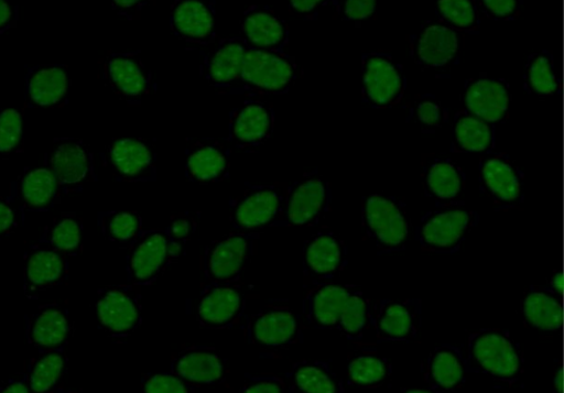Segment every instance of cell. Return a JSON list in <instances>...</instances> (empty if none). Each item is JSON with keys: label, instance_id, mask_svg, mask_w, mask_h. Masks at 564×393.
Wrapping results in <instances>:
<instances>
[{"label": "cell", "instance_id": "obj_1", "mask_svg": "<svg viewBox=\"0 0 564 393\" xmlns=\"http://www.w3.org/2000/svg\"><path fill=\"white\" fill-rule=\"evenodd\" d=\"M468 373L486 375L498 383L513 385L524 371V356L512 334L485 328L469 335L465 354Z\"/></svg>", "mask_w": 564, "mask_h": 393}, {"label": "cell", "instance_id": "obj_2", "mask_svg": "<svg viewBox=\"0 0 564 393\" xmlns=\"http://www.w3.org/2000/svg\"><path fill=\"white\" fill-rule=\"evenodd\" d=\"M479 215L464 204L440 206L426 212L415 227L421 250L435 254H454L478 225Z\"/></svg>", "mask_w": 564, "mask_h": 393}, {"label": "cell", "instance_id": "obj_3", "mask_svg": "<svg viewBox=\"0 0 564 393\" xmlns=\"http://www.w3.org/2000/svg\"><path fill=\"white\" fill-rule=\"evenodd\" d=\"M406 204L393 196L372 194L364 198L365 236L381 254L406 249L410 238Z\"/></svg>", "mask_w": 564, "mask_h": 393}, {"label": "cell", "instance_id": "obj_4", "mask_svg": "<svg viewBox=\"0 0 564 393\" xmlns=\"http://www.w3.org/2000/svg\"><path fill=\"white\" fill-rule=\"evenodd\" d=\"M300 66L285 51H263L250 47L247 52L240 81L234 94L280 96L297 83Z\"/></svg>", "mask_w": 564, "mask_h": 393}, {"label": "cell", "instance_id": "obj_5", "mask_svg": "<svg viewBox=\"0 0 564 393\" xmlns=\"http://www.w3.org/2000/svg\"><path fill=\"white\" fill-rule=\"evenodd\" d=\"M330 182L314 170L286 187L281 216L271 227H305L325 218L332 207Z\"/></svg>", "mask_w": 564, "mask_h": 393}, {"label": "cell", "instance_id": "obj_6", "mask_svg": "<svg viewBox=\"0 0 564 393\" xmlns=\"http://www.w3.org/2000/svg\"><path fill=\"white\" fill-rule=\"evenodd\" d=\"M362 65V100L373 110H389L404 99L408 76L404 67L389 52H365Z\"/></svg>", "mask_w": 564, "mask_h": 393}, {"label": "cell", "instance_id": "obj_7", "mask_svg": "<svg viewBox=\"0 0 564 393\" xmlns=\"http://www.w3.org/2000/svg\"><path fill=\"white\" fill-rule=\"evenodd\" d=\"M259 240L260 232L236 230L212 241L202 256L207 283L237 282L249 266Z\"/></svg>", "mask_w": 564, "mask_h": 393}, {"label": "cell", "instance_id": "obj_8", "mask_svg": "<svg viewBox=\"0 0 564 393\" xmlns=\"http://www.w3.org/2000/svg\"><path fill=\"white\" fill-rule=\"evenodd\" d=\"M478 185L496 211H510L520 207L524 200V173L512 156L505 152L492 151L480 156Z\"/></svg>", "mask_w": 564, "mask_h": 393}, {"label": "cell", "instance_id": "obj_9", "mask_svg": "<svg viewBox=\"0 0 564 393\" xmlns=\"http://www.w3.org/2000/svg\"><path fill=\"white\" fill-rule=\"evenodd\" d=\"M99 327L110 337L127 338L143 321L142 287L115 284L102 287L95 304Z\"/></svg>", "mask_w": 564, "mask_h": 393}, {"label": "cell", "instance_id": "obj_10", "mask_svg": "<svg viewBox=\"0 0 564 393\" xmlns=\"http://www.w3.org/2000/svg\"><path fill=\"white\" fill-rule=\"evenodd\" d=\"M102 81L129 105H140L154 89L153 76L141 51L112 52L100 67Z\"/></svg>", "mask_w": 564, "mask_h": 393}, {"label": "cell", "instance_id": "obj_11", "mask_svg": "<svg viewBox=\"0 0 564 393\" xmlns=\"http://www.w3.org/2000/svg\"><path fill=\"white\" fill-rule=\"evenodd\" d=\"M285 183L273 185H251L230 200L229 219L232 228L239 231H254L271 227L281 216Z\"/></svg>", "mask_w": 564, "mask_h": 393}, {"label": "cell", "instance_id": "obj_12", "mask_svg": "<svg viewBox=\"0 0 564 393\" xmlns=\"http://www.w3.org/2000/svg\"><path fill=\"white\" fill-rule=\"evenodd\" d=\"M172 264L166 231L143 229L129 248L126 260L127 281L143 290L152 285Z\"/></svg>", "mask_w": 564, "mask_h": 393}, {"label": "cell", "instance_id": "obj_13", "mask_svg": "<svg viewBox=\"0 0 564 393\" xmlns=\"http://www.w3.org/2000/svg\"><path fill=\"white\" fill-rule=\"evenodd\" d=\"M275 125L273 103L250 98L230 113L228 143L238 150L253 152L273 138Z\"/></svg>", "mask_w": 564, "mask_h": 393}, {"label": "cell", "instance_id": "obj_14", "mask_svg": "<svg viewBox=\"0 0 564 393\" xmlns=\"http://www.w3.org/2000/svg\"><path fill=\"white\" fill-rule=\"evenodd\" d=\"M249 342L264 348H285L303 340L300 317L291 307L271 304L252 314L248 326Z\"/></svg>", "mask_w": 564, "mask_h": 393}, {"label": "cell", "instance_id": "obj_15", "mask_svg": "<svg viewBox=\"0 0 564 393\" xmlns=\"http://www.w3.org/2000/svg\"><path fill=\"white\" fill-rule=\"evenodd\" d=\"M246 307L247 294L238 281L207 283L197 304L196 317L204 329L225 330L243 316Z\"/></svg>", "mask_w": 564, "mask_h": 393}, {"label": "cell", "instance_id": "obj_16", "mask_svg": "<svg viewBox=\"0 0 564 393\" xmlns=\"http://www.w3.org/2000/svg\"><path fill=\"white\" fill-rule=\"evenodd\" d=\"M347 262V247L333 230H318L304 244L303 270L308 285L333 282Z\"/></svg>", "mask_w": 564, "mask_h": 393}, {"label": "cell", "instance_id": "obj_17", "mask_svg": "<svg viewBox=\"0 0 564 393\" xmlns=\"http://www.w3.org/2000/svg\"><path fill=\"white\" fill-rule=\"evenodd\" d=\"M171 30L187 45L210 46L217 40V0H174Z\"/></svg>", "mask_w": 564, "mask_h": 393}, {"label": "cell", "instance_id": "obj_18", "mask_svg": "<svg viewBox=\"0 0 564 393\" xmlns=\"http://www.w3.org/2000/svg\"><path fill=\"white\" fill-rule=\"evenodd\" d=\"M249 48L247 42L237 36L224 39L204 52L200 74L207 85L224 94H234Z\"/></svg>", "mask_w": 564, "mask_h": 393}, {"label": "cell", "instance_id": "obj_19", "mask_svg": "<svg viewBox=\"0 0 564 393\" xmlns=\"http://www.w3.org/2000/svg\"><path fill=\"white\" fill-rule=\"evenodd\" d=\"M421 182L424 195L438 206L464 204L466 173L449 156L442 153L421 155Z\"/></svg>", "mask_w": 564, "mask_h": 393}, {"label": "cell", "instance_id": "obj_20", "mask_svg": "<svg viewBox=\"0 0 564 393\" xmlns=\"http://www.w3.org/2000/svg\"><path fill=\"white\" fill-rule=\"evenodd\" d=\"M422 324V303L419 299H380L370 304L369 325L381 340H410Z\"/></svg>", "mask_w": 564, "mask_h": 393}, {"label": "cell", "instance_id": "obj_21", "mask_svg": "<svg viewBox=\"0 0 564 393\" xmlns=\"http://www.w3.org/2000/svg\"><path fill=\"white\" fill-rule=\"evenodd\" d=\"M104 163L117 178L147 183L156 179V153L148 142L122 139L106 148Z\"/></svg>", "mask_w": 564, "mask_h": 393}, {"label": "cell", "instance_id": "obj_22", "mask_svg": "<svg viewBox=\"0 0 564 393\" xmlns=\"http://www.w3.org/2000/svg\"><path fill=\"white\" fill-rule=\"evenodd\" d=\"M409 43L411 58L424 68H442L452 64L460 48L458 32L433 21H425L409 37Z\"/></svg>", "mask_w": 564, "mask_h": 393}, {"label": "cell", "instance_id": "obj_23", "mask_svg": "<svg viewBox=\"0 0 564 393\" xmlns=\"http://www.w3.org/2000/svg\"><path fill=\"white\" fill-rule=\"evenodd\" d=\"M464 102L465 110L496 124L508 119L512 92L503 78L480 74L466 81Z\"/></svg>", "mask_w": 564, "mask_h": 393}, {"label": "cell", "instance_id": "obj_24", "mask_svg": "<svg viewBox=\"0 0 564 393\" xmlns=\"http://www.w3.org/2000/svg\"><path fill=\"white\" fill-rule=\"evenodd\" d=\"M50 170L56 176L62 193L83 188L96 178L94 154L83 142L62 139L53 148Z\"/></svg>", "mask_w": 564, "mask_h": 393}, {"label": "cell", "instance_id": "obj_25", "mask_svg": "<svg viewBox=\"0 0 564 393\" xmlns=\"http://www.w3.org/2000/svg\"><path fill=\"white\" fill-rule=\"evenodd\" d=\"M68 254L37 244L24 253L23 287L26 296L58 286L67 277Z\"/></svg>", "mask_w": 564, "mask_h": 393}, {"label": "cell", "instance_id": "obj_26", "mask_svg": "<svg viewBox=\"0 0 564 393\" xmlns=\"http://www.w3.org/2000/svg\"><path fill=\"white\" fill-rule=\"evenodd\" d=\"M72 326L68 312L58 304L41 305L25 318V337L40 353L66 349Z\"/></svg>", "mask_w": 564, "mask_h": 393}, {"label": "cell", "instance_id": "obj_27", "mask_svg": "<svg viewBox=\"0 0 564 393\" xmlns=\"http://www.w3.org/2000/svg\"><path fill=\"white\" fill-rule=\"evenodd\" d=\"M358 285L334 282L310 285L303 302V314L316 329H337L341 312Z\"/></svg>", "mask_w": 564, "mask_h": 393}, {"label": "cell", "instance_id": "obj_28", "mask_svg": "<svg viewBox=\"0 0 564 393\" xmlns=\"http://www.w3.org/2000/svg\"><path fill=\"white\" fill-rule=\"evenodd\" d=\"M240 37L257 50L283 52L290 42L288 23L270 7L252 6L239 23Z\"/></svg>", "mask_w": 564, "mask_h": 393}, {"label": "cell", "instance_id": "obj_29", "mask_svg": "<svg viewBox=\"0 0 564 393\" xmlns=\"http://www.w3.org/2000/svg\"><path fill=\"white\" fill-rule=\"evenodd\" d=\"M230 171V148L219 140L200 139L185 152L187 181L208 185L224 181Z\"/></svg>", "mask_w": 564, "mask_h": 393}, {"label": "cell", "instance_id": "obj_30", "mask_svg": "<svg viewBox=\"0 0 564 393\" xmlns=\"http://www.w3.org/2000/svg\"><path fill=\"white\" fill-rule=\"evenodd\" d=\"M171 372L194 386L215 385L226 379V361L214 348L191 347L172 357Z\"/></svg>", "mask_w": 564, "mask_h": 393}, {"label": "cell", "instance_id": "obj_31", "mask_svg": "<svg viewBox=\"0 0 564 393\" xmlns=\"http://www.w3.org/2000/svg\"><path fill=\"white\" fill-rule=\"evenodd\" d=\"M68 70L65 65H39L26 72L24 99L30 108H53L67 96Z\"/></svg>", "mask_w": 564, "mask_h": 393}, {"label": "cell", "instance_id": "obj_32", "mask_svg": "<svg viewBox=\"0 0 564 393\" xmlns=\"http://www.w3.org/2000/svg\"><path fill=\"white\" fill-rule=\"evenodd\" d=\"M467 373L463 350L444 345L430 352L423 376L429 387L444 393L460 389L466 382Z\"/></svg>", "mask_w": 564, "mask_h": 393}, {"label": "cell", "instance_id": "obj_33", "mask_svg": "<svg viewBox=\"0 0 564 393\" xmlns=\"http://www.w3.org/2000/svg\"><path fill=\"white\" fill-rule=\"evenodd\" d=\"M283 380L285 393H345L343 381L326 361L295 362Z\"/></svg>", "mask_w": 564, "mask_h": 393}, {"label": "cell", "instance_id": "obj_34", "mask_svg": "<svg viewBox=\"0 0 564 393\" xmlns=\"http://www.w3.org/2000/svg\"><path fill=\"white\" fill-rule=\"evenodd\" d=\"M495 146V124L477 118L465 109L454 114L451 152L486 154L492 152Z\"/></svg>", "mask_w": 564, "mask_h": 393}, {"label": "cell", "instance_id": "obj_35", "mask_svg": "<svg viewBox=\"0 0 564 393\" xmlns=\"http://www.w3.org/2000/svg\"><path fill=\"white\" fill-rule=\"evenodd\" d=\"M55 175L46 167L26 171L18 188L22 212H45L55 205L61 195Z\"/></svg>", "mask_w": 564, "mask_h": 393}, {"label": "cell", "instance_id": "obj_36", "mask_svg": "<svg viewBox=\"0 0 564 393\" xmlns=\"http://www.w3.org/2000/svg\"><path fill=\"white\" fill-rule=\"evenodd\" d=\"M521 312L532 328L547 332H557L562 329V299L550 293L545 286L529 287L521 302Z\"/></svg>", "mask_w": 564, "mask_h": 393}, {"label": "cell", "instance_id": "obj_37", "mask_svg": "<svg viewBox=\"0 0 564 393\" xmlns=\"http://www.w3.org/2000/svg\"><path fill=\"white\" fill-rule=\"evenodd\" d=\"M67 370L66 349L40 353L31 360L26 369L32 393H56L63 387Z\"/></svg>", "mask_w": 564, "mask_h": 393}, {"label": "cell", "instance_id": "obj_38", "mask_svg": "<svg viewBox=\"0 0 564 393\" xmlns=\"http://www.w3.org/2000/svg\"><path fill=\"white\" fill-rule=\"evenodd\" d=\"M523 88L528 94L541 98L560 92L561 81L550 50H542L529 56L523 73Z\"/></svg>", "mask_w": 564, "mask_h": 393}, {"label": "cell", "instance_id": "obj_39", "mask_svg": "<svg viewBox=\"0 0 564 393\" xmlns=\"http://www.w3.org/2000/svg\"><path fill=\"white\" fill-rule=\"evenodd\" d=\"M391 375L390 361L378 353L360 352L351 357L347 363V382L352 386H381Z\"/></svg>", "mask_w": 564, "mask_h": 393}, {"label": "cell", "instance_id": "obj_40", "mask_svg": "<svg viewBox=\"0 0 564 393\" xmlns=\"http://www.w3.org/2000/svg\"><path fill=\"white\" fill-rule=\"evenodd\" d=\"M83 234V220L74 214H63L44 229L39 243L69 255L78 251Z\"/></svg>", "mask_w": 564, "mask_h": 393}, {"label": "cell", "instance_id": "obj_41", "mask_svg": "<svg viewBox=\"0 0 564 393\" xmlns=\"http://www.w3.org/2000/svg\"><path fill=\"white\" fill-rule=\"evenodd\" d=\"M436 13L455 32L479 33L481 19L476 0H436Z\"/></svg>", "mask_w": 564, "mask_h": 393}, {"label": "cell", "instance_id": "obj_42", "mask_svg": "<svg viewBox=\"0 0 564 393\" xmlns=\"http://www.w3.org/2000/svg\"><path fill=\"white\" fill-rule=\"evenodd\" d=\"M97 222L104 238L120 245H130L143 231V219L137 212H99Z\"/></svg>", "mask_w": 564, "mask_h": 393}, {"label": "cell", "instance_id": "obj_43", "mask_svg": "<svg viewBox=\"0 0 564 393\" xmlns=\"http://www.w3.org/2000/svg\"><path fill=\"white\" fill-rule=\"evenodd\" d=\"M447 119L448 111L433 94L419 95L410 105L408 122L419 127L422 134H436Z\"/></svg>", "mask_w": 564, "mask_h": 393}, {"label": "cell", "instance_id": "obj_44", "mask_svg": "<svg viewBox=\"0 0 564 393\" xmlns=\"http://www.w3.org/2000/svg\"><path fill=\"white\" fill-rule=\"evenodd\" d=\"M370 301L358 286L347 299L337 329L348 340H361L369 325Z\"/></svg>", "mask_w": 564, "mask_h": 393}, {"label": "cell", "instance_id": "obj_45", "mask_svg": "<svg viewBox=\"0 0 564 393\" xmlns=\"http://www.w3.org/2000/svg\"><path fill=\"white\" fill-rule=\"evenodd\" d=\"M196 227V221L189 215H178L172 218L169 227L165 229L170 239L172 262H175L181 256L185 245L191 242Z\"/></svg>", "mask_w": 564, "mask_h": 393}, {"label": "cell", "instance_id": "obj_46", "mask_svg": "<svg viewBox=\"0 0 564 393\" xmlns=\"http://www.w3.org/2000/svg\"><path fill=\"white\" fill-rule=\"evenodd\" d=\"M141 393H196V389L172 372L150 373L142 378Z\"/></svg>", "mask_w": 564, "mask_h": 393}, {"label": "cell", "instance_id": "obj_47", "mask_svg": "<svg viewBox=\"0 0 564 393\" xmlns=\"http://www.w3.org/2000/svg\"><path fill=\"white\" fill-rule=\"evenodd\" d=\"M22 117L17 110H0V154L13 152L22 141Z\"/></svg>", "mask_w": 564, "mask_h": 393}, {"label": "cell", "instance_id": "obj_48", "mask_svg": "<svg viewBox=\"0 0 564 393\" xmlns=\"http://www.w3.org/2000/svg\"><path fill=\"white\" fill-rule=\"evenodd\" d=\"M334 2H337L343 20L361 22L375 14L378 0H334Z\"/></svg>", "mask_w": 564, "mask_h": 393}, {"label": "cell", "instance_id": "obj_49", "mask_svg": "<svg viewBox=\"0 0 564 393\" xmlns=\"http://www.w3.org/2000/svg\"><path fill=\"white\" fill-rule=\"evenodd\" d=\"M236 393H285V383L273 374L247 375Z\"/></svg>", "mask_w": 564, "mask_h": 393}, {"label": "cell", "instance_id": "obj_50", "mask_svg": "<svg viewBox=\"0 0 564 393\" xmlns=\"http://www.w3.org/2000/svg\"><path fill=\"white\" fill-rule=\"evenodd\" d=\"M486 13L495 20L514 21L523 8V0H481Z\"/></svg>", "mask_w": 564, "mask_h": 393}, {"label": "cell", "instance_id": "obj_51", "mask_svg": "<svg viewBox=\"0 0 564 393\" xmlns=\"http://www.w3.org/2000/svg\"><path fill=\"white\" fill-rule=\"evenodd\" d=\"M18 226V207L13 198L0 197V241L12 233Z\"/></svg>", "mask_w": 564, "mask_h": 393}, {"label": "cell", "instance_id": "obj_52", "mask_svg": "<svg viewBox=\"0 0 564 393\" xmlns=\"http://www.w3.org/2000/svg\"><path fill=\"white\" fill-rule=\"evenodd\" d=\"M332 2L334 0H289V7L295 15L304 19H315L318 12Z\"/></svg>", "mask_w": 564, "mask_h": 393}, {"label": "cell", "instance_id": "obj_53", "mask_svg": "<svg viewBox=\"0 0 564 393\" xmlns=\"http://www.w3.org/2000/svg\"><path fill=\"white\" fill-rule=\"evenodd\" d=\"M151 0H112L113 10L127 20L138 19Z\"/></svg>", "mask_w": 564, "mask_h": 393}, {"label": "cell", "instance_id": "obj_54", "mask_svg": "<svg viewBox=\"0 0 564 393\" xmlns=\"http://www.w3.org/2000/svg\"><path fill=\"white\" fill-rule=\"evenodd\" d=\"M18 10L13 0H0V35L14 28Z\"/></svg>", "mask_w": 564, "mask_h": 393}, {"label": "cell", "instance_id": "obj_55", "mask_svg": "<svg viewBox=\"0 0 564 393\" xmlns=\"http://www.w3.org/2000/svg\"><path fill=\"white\" fill-rule=\"evenodd\" d=\"M0 393H32L26 371L14 375L0 385Z\"/></svg>", "mask_w": 564, "mask_h": 393}, {"label": "cell", "instance_id": "obj_56", "mask_svg": "<svg viewBox=\"0 0 564 393\" xmlns=\"http://www.w3.org/2000/svg\"><path fill=\"white\" fill-rule=\"evenodd\" d=\"M545 287L554 296L562 299V296H563V273H562V271H557V272L553 273L552 276L547 280V284L545 285Z\"/></svg>", "mask_w": 564, "mask_h": 393}, {"label": "cell", "instance_id": "obj_57", "mask_svg": "<svg viewBox=\"0 0 564 393\" xmlns=\"http://www.w3.org/2000/svg\"><path fill=\"white\" fill-rule=\"evenodd\" d=\"M554 393H563V370L562 363L556 364V369L553 376Z\"/></svg>", "mask_w": 564, "mask_h": 393}, {"label": "cell", "instance_id": "obj_58", "mask_svg": "<svg viewBox=\"0 0 564 393\" xmlns=\"http://www.w3.org/2000/svg\"><path fill=\"white\" fill-rule=\"evenodd\" d=\"M399 393H443L435 389H422V387H410V389H401Z\"/></svg>", "mask_w": 564, "mask_h": 393}, {"label": "cell", "instance_id": "obj_59", "mask_svg": "<svg viewBox=\"0 0 564 393\" xmlns=\"http://www.w3.org/2000/svg\"><path fill=\"white\" fill-rule=\"evenodd\" d=\"M56 393H80L79 391L77 390H74V389H65L64 386L61 387Z\"/></svg>", "mask_w": 564, "mask_h": 393}]
</instances>
